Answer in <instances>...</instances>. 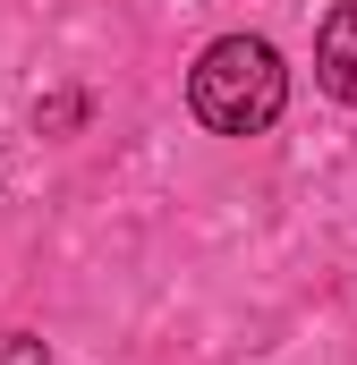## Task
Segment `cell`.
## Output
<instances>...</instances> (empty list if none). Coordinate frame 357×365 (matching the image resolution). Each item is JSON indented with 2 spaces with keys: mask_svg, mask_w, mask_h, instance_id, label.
I'll return each mask as SVG.
<instances>
[{
  "mask_svg": "<svg viewBox=\"0 0 357 365\" xmlns=\"http://www.w3.org/2000/svg\"><path fill=\"white\" fill-rule=\"evenodd\" d=\"M187 102H196V119L213 136H264L272 119H281V102H289V68H281V51L256 43V34H221L196 60Z\"/></svg>",
  "mask_w": 357,
  "mask_h": 365,
  "instance_id": "obj_1",
  "label": "cell"
},
{
  "mask_svg": "<svg viewBox=\"0 0 357 365\" xmlns=\"http://www.w3.org/2000/svg\"><path fill=\"white\" fill-rule=\"evenodd\" d=\"M315 77H323L332 102L357 110V0H341V9L323 17V34H315Z\"/></svg>",
  "mask_w": 357,
  "mask_h": 365,
  "instance_id": "obj_2",
  "label": "cell"
},
{
  "mask_svg": "<svg viewBox=\"0 0 357 365\" xmlns=\"http://www.w3.org/2000/svg\"><path fill=\"white\" fill-rule=\"evenodd\" d=\"M0 365H43V340H9V349H0Z\"/></svg>",
  "mask_w": 357,
  "mask_h": 365,
  "instance_id": "obj_3",
  "label": "cell"
}]
</instances>
